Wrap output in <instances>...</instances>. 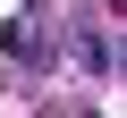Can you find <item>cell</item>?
<instances>
[{
  "label": "cell",
  "mask_w": 127,
  "mask_h": 118,
  "mask_svg": "<svg viewBox=\"0 0 127 118\" xmlns=\"http://www.w3.org/2000/svg\"><path fill=\"white\" fill-rule=\"evenodd\" d=\"M110 9H127V0H110Z\"/></svg>",
  "instance_id": "cell-1"
}]
</instances>
